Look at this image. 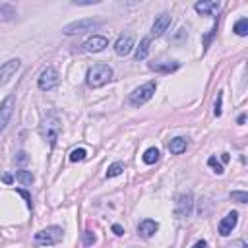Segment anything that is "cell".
<instances>
[{
    "mask_svg": "<svg viewBox=\"0 0 248 248\" xmlns=\"http://www.w3.org/2000/svg\"><path fill=\"white\" fill-rule=\"evenodd\" d=\"M110 79H112V68L108 64H93L87 70V85L93 89L107 85Z\"/></svg>",
    "mask_w": 248,
    "mask_h": 248,
    "instance_id": "obj_1",
    "label": "cell"
},
{
    "mask_svg": "<svg viewBox=\"0 0 248 248\" xmlns=\"http://www.w3.org/2000/svg\"><path fill=\"white\" fill-rule=\"evenodd\" d=\"M60 130H62V122H60L58 112L46 114V118L41 124V136L45 138V141H48L50 147H54V143H56V140L60 136Z\"/></svg>",
    "mask_w": 248,
    "mask_h": 248,
    "instance_id": "obj_2",
    "label": "cell"
},
{
    "mask_svg": "<svg viewBox=\"0 0 248 248\" xmlns=\"http://www.w3.org/2000/svg\"><path fill=\"white\" fill-rule=\"evenodd\" d=\"M62 236H64L62 227L52 225V227H46V229H41L39 232H35L33 240L39 246H54V244H58L62 240Z\"/></svg>",
    "mask_w": 248,
    "mask_h": 248,
    "instance_id": "obj_3",
    "label": "cell"
},
{
    "mask_svg": "<svg viewBox=\"0 0 248 248\" xmlns=\"http://www.w3.org/2000/svg\"><path fill=\"white\" fill-rule=\"evenodd\" d=\"M155 89H157V81H155V79H151V81H147V83L136 87V89L130 93V105H132V107H141V105H145V103L153 97Z\"/></svg>",
    "mask_w": 248,
    "mask_h": 248,
    "instance_id": "obj_4",
    "label": "cell"
},
{
    "mask_svg": "<svg viewBox=\"0 0 248 248\" xmlns=\"http://www.w3.org/2000/svg\"><path fill=\"white\" fill-rule=\"evenodd\" d=\"M101 25L99 19H93V17H83V19H78V21H72L68 25L62 27V33L66 35H76V33H85V31H93Z\"/></svg>",
    "mask_w": 248,
    "mask_h": 248,
    "instance_id": "obj_5",
    "label": "cell"
},
{
    "mask_svg": "<svg viewBox=\"0 0 248 248\" xmlns=\"http://www.w3.org/2000/svg\"><path fill=\"white\" fill-rule=\"evenodd\" d=\"M58 81H60L58 72H56L52 66H48V68H45V70L41 72V76H39V79H37V85H39L41 91H52V89L58 85Z\"/></svg>",
    "mask_w": 248,
    "mask_h": 248,
    "instance_id": "obj_6",
    "label": "cell"
},
{
    "mask_svg": "<svg viewBox=\"0 0 248 248\" xmlns=\"http://www.w3.org/2000/svg\"><path fill=\"white\" fill-rule=\"evenodd\" d=\"M14 108H16V99L14 95H8L2 103H0V134L4 132V128L8 126L12 114H14Z\"/></svg>",
    "mask_w": 248,
    "mask_h": 248,
    "instance_id": "obj_7",
    "label": "cell"
},
{
    "mask_svg": "<svg viewBox=\"0 0 248 248\" xmlns=\"http://www.w3.org/2000/svg\"><path fill=\"white\" fill-rule=\"evenodd\" d=\"M192 205H194V198L192 192H182L176 198V215L178 217H188L192 213Z\"/></svg>",
    "mask_w": 248,
    "mask_h": 248,
    "instance_id": "obj_8",
    "label": "cell"
},
{
    "mask_svg": "<svg viewBox=\"0 0 248 248\" xmlns=\"http://www.w3.org/2000/svg\"><path fill=\"white\" fill-rule=\"evenodd\" d=\"M170 23H172V17H170L169 12L159 14V16L155 17L153 25H151V37H161V35L170 27Z\"/></svg>",
    "mask_w": 248,
    "mask_h": 248,
    "instance_id": "obj_9",
    "label": "cell"
},
{
    "mask_svg": "<svg viewBox=\"0 0 248 248\" xmlns=\"http://www.w3.org/2000/svg\"><path fill=\"white\" fill-rule=\"evenodd\" d=\"M132 48H134V35L132 33H122L114 43V52L118 56H128L132 52Z\"/></svg>",
    "mask_w": 248,
    "mask_h": 248,
    "instance_id": "obj_10",
    "label": "cell"
},
{
    "mask_svg": "<svg viewBox=\"0 0 248 248\" xmlns=\"http://www.w3.org/2000/svg\"><path fill=\"white\" fill-rule=\"evenodd\" d=\"M19 64L21 62L17 58H12V60H6L4 64H0V87L12 79V76L19 70Z\"/></svg>",
    "mask_w": 248,
    "mask_h": 248,
    "instance_id": "obj_11",
    "label": "cell"
},
{
    "mask_svg": "<svg viewBox=\"0 0 248 248\" xmlns=\"http://www.w3.org/2000/svg\"><path fill=\"white\" fill-rule=\"evenodd\" d=\"M236 223H238V213L236 211H229L219 223V234L221 236H229L232 232V229L236 227Z\"/></svg>",
    "mask_w": 248,
    "mask_h": 248,
    "instance_id": "obj_12",
    "label": "cell"
},
{
    "mask_svg": "<svg viewBox=\"0 0 248 248\" xmlns=\"http://www.w3.org/2000/svg\"><path fill=\"white\" fill-rule=\"evenodd\" d=\"M105 46H108V39L103 35H93L83 43V50L85 52H101Z\"/></svg>",
    "mask_w": 248,
    "mask_h": 248,
    "instance_id": "obj_13",
    "label": "cell"
},
{
    "mask_svg": "<svg viewBox=\"0 0 248 248\" xmlns=\"http://www.w3.org/2000/svg\"><path fill=\"white\" fill-rule=\"evenodd\" d=\"M157 229H159V223H157V221H153V219H143V221H140V225H138V234H140L141 238H151V236L157 232Z\"/></svg>",
    "mask_w": 248,
    "mask_h": 248,
    "instance_id": "obj_14",
    "label": "cell"
},
{
    "mask_svg": "<svg viewBox=\"0 0 248 248\" xmlns=\"http://www.w3.org/2000/svg\"><path fill=\"white\" fill-rule=\"evenodd\" d=\"M194 10H196L198 14H202V16H211V14H215V12L221 10V4H219V2L202 0V2H196V4H194Z\"/></svg>",
    "mask_w": 248,
    "mask_h": 248,
    "instance_id": "obj_15",
    "label": "cell"
},
{
    "mask_svg": "<svg viewBox=\"0 0 248 248\" xmlns=\"http://www.w3.org/2000/svg\"><path fill=\"white\" fill-rule=\"evenodd\" d=\"M147 66H149V70L159 72V74H170V72H174V70L180 68L178 62H149Z\"/></svg>",
    "mask_w": 248,
    "mask_h": 248,
    "instance_id": "obj_16",
    "label": "cell"
},
{
    "mask_svg": "<svg viewBox=\"0 0 248 248\" xmlns=\"http://www.w3.org/2000/svg\"><path fill=\"white\" fill-rule=\"evenodd\" d=\"M186 145H188V141H186V138H180V136H176V138H172L170 141H169V151L172 153V155H180L182 151H186Z\"/></svg>",
    "mask_w": 248,
    "mask_h": 248,
    "instance_id": "obj_17",
    "label": "cell"
},
{
    "mask_svg": "<svg viewBox=\"0 0 248 248\" xmlns=\"http://www.w3.org/2000/svg\"><path fill=\"white\" fill-rule=\"evenodd\" d=\"M149 45H151V39H149V37H143V39L140 41V46H138L136 52H134V58H136L138 62L147 58V54H149Z\"/></svg>",
    "mask_w": 248,
    "mask_h": 248,
    "instance_id": "obj_18",
    "label": "cell"
},
{
    "mask_svg": "<svg viewBox=\"0 0 248 248\" xmlns=\"http://www.w3.org/2000/svg\"><path fill=\"white\" fill-rule=\"evenodd\" d=\"M141 161H143L145 165L157 163V161H159V149H157V147H147V149L143 151V155H141Z\"/></svg>",
    "mask_w": 248,
    "mask_h": 248,
    "instance_id": "obj_19",
    "label": "cell"
},
{
    "mask_svg": "<svg viewBox=\"0 0 248 248\" xmlns=\"http://www.w3.org/2000/svg\"><path fill=\"white\" fill-rule=\"evenodd\" d=\"M16 178H17V182H19L21 186H31V184H33V174H31V170L19 169V170L16 172Z\"/></svg>",
    "mask_w": 248,
    "mask_h": 248,
    "instance_id": "obj_20",
    "label": "cell"
},
{
    "mask_svg": "<svg viewBox=\"0 0 248 248\" xmlns=\"http://www.w3.org/2000/svg\"><path fill=\"white\" fill-rule=\"evenodd\" d=\"M232 31H234L238 37H246V35H248V19H246V17H240V19L232 25Z\"/></svg>",
    "mask_w": 248,
    "mask_h": 248,
    "instance_id": "obj_21",
    "label": "cell"
},
{
    "mask_svg": "<svg viewBox=\"0 0 248 248\" xmlns=\"http://www.w3.org/2000/svg\"><path fill=\"white\" fill-rule=\"evenodd\" d=\"M122 170H124V165L116 161V163H112V165L108 167V170H107V178H114V176L122 174Z\"/></svg>",
    "mask_w": 248,
    "mask_h": 248,
    "instance_id": "obj_22",
    "label": "cell"
},
{
    "mask_svg": "<svg viewBox=\"0 0 248 248\" xmlns=\"http://www.w3.org/2000/svg\"><path fill=\"white\" fill-rule=\"evenodd\" d=\"M87 157V151L83 149V147H78V149H74L72 153H70V161L72 163H78V161H83Z\"/></svg>",
    "mask_w": 248,
    "mask_h": 248,
    "instance_id": "obj_23",
    "label": "cell"
},
{
    "mask_svg": "<svg viewBox=\"0 0 248 248\" xmlns=\"http://www.w3.org/2000/svg\"><path fill=\"white\" fill-rule=\"evenodd\" d=\"M207 165L211 167V170H213L215 174H223V172H225V169H223V165L217 161V157H209V159H207Z\"/></svg>",
    "mask_w": 248,
    "mask_h": 248,
    "instance_id": "obj_24",
    "label": "cell"
},
{
    "mask_svg": "<svg viewBox=\"0 0 248 248\" xmlns=\"http://www.w3.org/2000/svg\"><path fill=\"white\" fill-rule=\"evenodd\" d=\"M223 91H219L217 93V99H215V108H213V114L215 116H221V112H223Z\"/></svg>",
    "mask_w": 248,
    "mask_h": 248,
    "instance_id": "obj_25",
    "label": "cell"
},
{
    "mask_svg": "<svg viewBox=\"0 0 248 248\" xmlns=\"http://www.w3.org/2000/svg\"><path fill=\"white\" fill-rule=\"evenodd\" d=\"M231 198L238 203H246L248 202V194L246 192H231Z\"/></svg>",
    "mask_w": 248,
    "mask_h": 248,
    "instance_id": "obj_26",
    "label": "cell"
},
{
    "mask_svg": "<svg viewBox=\"0 0 248 248\" xmlns=\"http://www.w3.org/2000/svg\"><path fill=\"white\" fill-rule=\"evenodd\" d=\"M17 194H19V196H23V198H25V202H27V207H29V209H33V202H31L29 192H27V190H23V188H19V190H17Z\"/></svg>",
    "mask_w": 248,
    "mask_h": 248,
    "instance_id": "obj_27",
    "label": "cell"
},
{
    "mask_svg": "<svg viewBox=\"0 0 248 248\" xmlns=\"http://www.w3.org/2000/svg\"><path fill=\"white\" fill-rule=\"evenodd\" d=\"M95 242V234L91 232V231H85V234H83V244L85 246H91Z\"/></svg>",
    "mask_w": 248,
    "mask_h": 248,
    "instance_id": "obj_28",
    "label": "cell"
},
{
    "mask_svg": "<svg viewBox=\"0 0 248 248\" xmlns=\"http://www.w3.org/2000/svg\"><path fill=\"white\" fill-rule=\"evenodd\" d=\"M101 0H74L72 4H76V6H91V4H99Z\"/></svg>",
    "mask_w": 248,
    "mask_h": 248,
    "instance_id": "obj_29",
    "label": "cell"
},
{
    "mask_svg": "<svg viewBox=\"0 0 248 248\" xmlns=\"http://www.w3.org/2000/svg\"><path fill=\"white\" fill-rule=\"evenodd\" d=\"M112 232H114L116 236H122V234H124V229H122V225H112Z\"/></svg>",
    "mask_w": 248,
    "mask_h": 248,
    "instance_id": "obj_30",
    "label": "cell"
},
{
    "mask_svg": "<svg viewBox=\"0 0 248 248\" xmlns=\"http://www.w3.org/2000/svg\"><path fill=\"white\" fill-rule=\"evenodd\" d=\"M16 161H17V163H25V161H27V153H23V151H19V153L16 155Z\"/></svg>",
    "mask_w": 248,
    "mask_h": 248,
    "instance_id": "obj_31",
    "label": "cell"
},
{
    "mask_svg": "<svg viewBox=\"0 0 248 248\" xmlns=\"http://www.w3.org/2000/svg\"><path fill=\"white\" fill-rule=\"evenodd\" d=\"M192 248H207V242H205V240H198Z\"/></svg>",
    "mask_w": 248,
    "mask_h": 248,
    "instance_id": "obj_32",
    "label": "cell"
},
{
    "mask_svg": "<svg viewBox=\"0 0 248 248\" xmlns=\"http://www.w3.org/2000/svg\"><path fill=\"white\" fill-rule=\"evenodd\" d=\"M229 159H231V157H229V153H223V155H221V161H223V163H227Z\"/></svg>",
    "mask_w": 248,
    "mask_h": 248,
    "instance_id": "obj_33",
    "label": "cell"
},
{
    "mask_svg": "<svg viewBox=\"0 0 248 248\" xmlns=\"http://www.w3.org/2000/svg\"><path fill=\"white\" fill-rule=\"evenodd\" d=\"M2 180H4L6 184H10V182H12V176H10V174H4V178H2Z\"/></svg>",
    "mask_w": 248,
    "mask_h": 248,
    "instance_id": "obj_34",
    "label": "cell"
},
{
    "mask_svg": "<svg viewBox=\"0 0 248 248\" xmlns=\"http://www.w3.org/2000/svg\"><path fill=\"white\" fill-rule=\"evenodd\" d=\"M244 120H246V116H244V114H240V116H238V124H244Z\"/></svg>",
    "mask_w": 248,
    "mask_h": 248,
    "instance_id": "obj_35",
    "label": "cell"
}]
</instances>
